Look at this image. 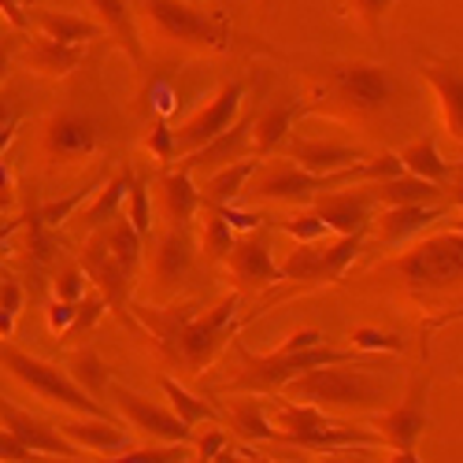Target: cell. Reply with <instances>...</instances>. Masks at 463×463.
Listing matches in <instances>:
<instances>
[{"mask_svg":"<svg viewBox=\"0 0 463 463\" xmlns=\"http://www.w3.org/2000/svg\"><path fill=\"white\" fill-rule=\"evenodd\" d=\"M256 167H260V156H245V160H234V164L212 171V175L204 178V185H201V204H204V208L234 204L241 193H245L249 178L256 175Z\"/></svg>","mask_w":463,"mask_h":463,"instance_id":"cell-29","label":"cell"},{"mask_svg":"<svg viewBox=\"0 0 463 463\" xmlns=\"http://www.w3.org/2000/svg\"><path fill=\"white\" fill-rule=\"evenodd\" d=\"M8 123H12V97L0 93V127H8Z\"/></svg>","mask_w":463,"mask_h":463,"instance_id":"cell-59","label":"cell"},{"mask_svg":"<svg viewBox=\"0 0 463 463\" xmlns=\"http://www.w3.org/2000/svg\"><path fill=\"white\" fill-rule=\"evenodd\" d=\"M123 215L137 226V234L148 241V234H152V208H148V182H145V178H134V182H130L127 212H123Z\"/></svg>","mask_w":463,"mask_h":463,"instance_id":"cell-40","label":"cell"},{"mask_svg":"<svg viewBox=\"0 0 463 463\" xmlns=\"http://www.w3.org/2000/svg\"><path fill=\"white\" fill-rule=\"evenodd\" d=\"M0 279H5V275H0Z\"/></svg>","mask_w":463,"mask_h":463,"instance_id":"cell-63","label":"cell"},{"mask_svg":"<svg viewBox=\"0 0 463 463\" xmlns=\"http://www.w3.org/2000/svg\"><path fill=\"white\" fill-rule=\"evenodd\" d=\"M193 441H197V459H212L215 463V456L226 449V434L222 430H208V434H201V438H193Z\"/></svg>","mask_w":463,"mask_h":463,"instance_id":"cell-51","label":"cell"},{"mask_svg":"<svg viewBox=\"0 0 463 463\" xmlns=\"http://www.w3.org/2000/svg\"><path fill=\"white\" fill-rule=\"evenodd\" d=\"M0 307L5 312H12V316H19L23 312V286L15 282V279H0Z\"/></svg>","mask_w":463,"mask_h":463,"instance_id":"cell-52","label":"cell"},{"mask_svg":"<svg viewBox=\"0 0 463 463\" xmlns=\"http://www.w3.org/2000/svg\"><path fill=\"white\" fill-rule=\"evenodd\" d=\"M60 434L82 452H97V456H115L123 452L130 441L119 430V419H97V415H82V419H67L60 422Z\"/></svg>","mask_w":463,"mask_h":463,"instance_id":"cell-23","label":"cell"},{"mask_svg":"<svg viewBox=\"0 0 463 463\" xmlns=\"http://www.w3.org/2000/svg\"><path fill=\"white\" fill-rule=\"evenodd\" d=\"M452 230H459V234H463V219H459V222H456V226H452Z\"/></svg>","mask_w":463,"mask_h":463,"instance_id":"cell-61","label":"cell"},{"mask_svg":"<svg viewBox=\"0 0 463 463\" xmlns=\"http://www.w3.org/2000/svg\"><path fill=\"white\" fill-rule=\"evenodd\" d=\"M219 212H222V219H226L230 226H234V234H238V238H241V234H252V230L263 226V219L252 215V212H238V208H230V204H222Z\"/></svg>","mask_w":463,"mask_h":463,"instance_id":"cell-49","label":"cell"},{"mask_svg":"<svg viewBox=\"0 0 463 463\" xmlns=\"http://www.w3.org/2000/svg\"><path fill=\"white\" fill-rule=\"evenodd\" d=\"M222 263H226L230 279L238 282V289H267V286L282 282V271H279V263L271 256V245H267L263 238L241 234Z\"/></svg>","mask_w":463,"mask_h":463,"instance_id":"cell-16","label":"cell"},{"mask_svg":"<svg viewBox=\"0 0 463 463\" xmlns=\"http://www.w3.org/2000/svg\"><path fill=\"white\" fill-rule=\"evenodd\" d=\"M371 193H367V182L360 189H326L316 197V215L334 230V234H356V230H371Z\"/></svg>","mask_w":463,"mask_h":463,"instance_id":"cell-17","label":"cell"},{"mask_svg":"<svg viewBox=\"0 0 463 463\" xmlns=\"http://www.w3.org/2000/svg\"><path fill=\"white\" fill-rule=\"evenodd\" d=\"M263 5H271V0H263Z\"/></svg>","mask_w":463,"mask_h":463,"instance_id":"cell-62","label":"cell"},{"mask_svg":"<svg viewBox=\"0 0 463 463\" xmlns=\"http://www.w3.org/2000/svg\"><path fill=\"white\" fill-rule=\"evenodd\" d=\"M90 279H86V271H82V263H67L63 271L52 279V293H56V300H71V304H79L82 297H86V286Z\"/></svg>","mask_w":463,"mask_h":463,"instance_id":"cell-43","label":"cell"},{"mask_svg":"<svg viewBox=\"0 0 463 463\" xmlns=\"http://www.w3.org/2000/svg\"><path fill=\"white\" fill-rule=\"evenodd\" d=\"M130 182H134V171L123 167L119 175H111L108 182H100V193L90 201V208L79 215V226H82V234H93V230L108 226L115 215L123 212L127 204V193H130Z\"/></svg>","mask_w":463,"mask_h":463,"instance_id":"cell-30","label":"cell"},{"mask_svg":"<svg viewBox=\"0 0 463 463\" xmlns=\"http://www.w3.org/2000/svg\"><path fill=\"white\" fill-rule=\"evenodd\" d=\"M12 230H15V222H12V219H5V208H0V252H8V238H12Z\"/></svg>","mask_w":463,"mask_h":463,"instance_id":"cell-57","label":"cell"},{"mask_svg":"<svg viewBox=\"0 0 463 463\" xmlns=\"http://www.w3.org/2000/svg\"><path fill=\"white\" fill-rule=\"evenodd\" d=\"M364 167H367V182H385V178H397L404 171L397 152H382V156H371V160H364Z\"/></svg>","mask_w":463,"mask_h":463,"instance_id":"cell-47","label":"cell"},{"mask_svg":"<svg viewBox=\"0 0 463 463\" xmlns=\"http://www.w3.org/2000/svg\"><path fill=\"white\" fill-rule=\"evenodd\" d=\"M193 275V234L189 226H167L156 238L148 260V297L152 300H167L178 297V289Z\"/></svg>","mask_w":463,"mask_h":463,"instance_id":"cell-11","label":"cell"},{"mask_svg":"<svg viewBox=\"0 0 463 463\" xmlns=\"http://www.w3.org/2000/svg\"><path fill=\"white\" fill-rule=\"evenodd\" d=\"M74 307H79V304H71V300H52V304H49V330H52L56 337L67 334V326H71V319H74Z\"/></svg>","mask_w":463,"mask_h":463,"instance_id":"cell-50","label":"cell"},{"mask_svg":"<svg viewBox=\"0 0 463 463\" xmlns=\"http://www.w3.org/2000/svg\"><path fill=\"white\" fill-rule=\"evenodd\" d=\"M145 148H148V156H156V160L167 167V164L175 160V130H171V127L160 119L156 127L148 130V141H145Z\"/></svg>","mask_w":463,"mask_h":463,"instance_id":"cell-46","label":"cell"},{"mask_svg":"<svg viewBox=\"0 0 463 463\" xmlns=\"http://www.w3.org/2000/svg\"><path fill=\"white\" fill-rule=\"evenodd\" d=\"M42 152L52 164H82L97 152V127L79 111H56L42 130Z\"/></svg>","mask_w":463,"mask_h":463,"instance_id":"cell-15","label":"cell"},{"mask_svg":"<svg viewBox=\"0 0 463 463\" xmlns=\"http://www.w3.org/2000/svg\"><path fill=\"white\" fill-rule=\"evenodd\" d=\"M367 238V230L356 234H337V238H323V241H297V249H289V256L279 263L282 279L289 282H337L345 271L353 267L360 245Z\"/></svg>","mask_w":463,"mask_h":463,"instance_id":"cell-9","label":"cell"},{"mask_svg":"<svg viewBox=\"0 0 463 463\" xmlns=\"http://www.w3.org/2000/svg\"><path fill=\"white\" fill-rule=\"evenodd\" d=\"M111 397H115V408L123 411V419L148 441H185V445L193 441V427H185L175 411L145 401L141 393L127 390V385H111Z\"/></svg>","mask_w":463,"mask_h":463,"instance_id":"cell-14","label":"cell"},{"mask_svg":"<svg viewBox=\"0 0 463 463\" xmlns=\"http://www.w3.org/2000/svg\"><path fill=\"white\" fill-rule=\"evenodd\" d=\"M111 459H119V463H182V459H189V452H185V441H156V445H145V449L127 445Z\"/></svg>","mask_w":463,"mask_h":463,"instance_id":"cell-37","label":"cell"},{"mask_svg":"<svg viewBox=\"0 0 463 463\" xmlns=\"http://www.w3.org/2000/svg\"><path fill=\"white\" fill-rule=\"evenodd\" d=\"M241 104H245V86L241 82H226L197 115H189V119L175 130V156H189V152H197L201 145H208L222 130H230L234 119H238Z\"/></svg>","mask_w":463,"mask_h":463,"instance_id":"cell-12","label":"cell"},{"mask_svg":"<svg viewBox=\"0 0 463 463\" xmlns=\"http://www.w3.org/2000/svg\"><path fill=\"white\" fill-rule=\"evenodd\" d=\"M37 5V0H23V8H33Z\"/></svg>","mask_w":463,"mask_h":463,"instance_id":"cell-60","label":"cell"},{"mask_svg":"<svg viewBox=\"0 0 463 463\" xmlns=\"http://www.w3.org/2000/svg\"><path fill=\"white\" fill-rule=\"evenodd\" d=\"M100 238L108 241V249L115 252V260H119L130 275H137V263H141V252H145V238L137 234V226L119 212L108 226H100Z\"/></svg>","mask_w":463,"mask_h":463,"instance_id":"cell-32","label":"cell"},{"mask_svg":"<svg viewBox=\"0 0 463 463\" xmlns=\"http://www.w3.org/2000/svg\"><path fill=\"white\" fill-rule=\"evenodd\" d=\"M238 356H241V371L230 378L226 390L234 393H282V385L304 371H312L319 364H356L360 349H330V345H312V349H275L271 356H256L249 353L245 345H238Z\"/></svg>","mask_w":463,"mask_h":463,"instance_id":"cell-3","label":"cell"},{"mask_svg":"<svg viewBox=\"0 0 463 463\" xmlns=\"http://www.w3.org/2000/svg\"><path fill=\"white\" fill-rule=\"evenodd\" d=\"M12 56H15V37H5V42H0V82L8 79V71H12Z\"/></svg>","mask_w":463,"mask_h":463,"instance_id":"cell-55","label":"cell"},{"mask_svg":"<svg viewBox=\"0 0 463 463\" xmlns=\"http://www.w3.org/2000/svg\"><path fill=\"white\" fill-rule=\"evenodd\" d=\"M204 222H201V252L212 260V263H222L226 260V252L234 249V241H238V234H234V226H230L226 219H222V212L219 208H204L201 204V212H197Z\"/></svg>","mask_w":463,"mask_h":463,"instance_id":"cell-35","label":"cell"},{"mask_svg":"<svg viewBox=\"0 0 463 463\" xmlns=\"http://www.w3.org/2000/svg\"><path fill=\"white\" fill-rule=\"evenodd\" d=\"M141 12L152 33L171 45L197 52H222L230 45V19L197 12L189 0H141Z\"/></svg>","mask_w":463,"mask_h":463,"instance_id":"cell-5","label":"cell"},{"mask_svg":"<svg viewBox=\"0 0 463 463\" xmlns=\"http://www.w3.org/2000/svg\"><path fill=\"white\" fill-rule=\"evenodd\" d=\"M445 204H385L382 215L371 219V226H374L382 245H401V241L415 238L419 230L434 226L445 215Z\"/></svg>","mask_w":463,"mask_h":463,"instance_id":"cell-20","label":"cell"},{"mask_svg":"<svg viewBox=\"0 0 463 463\" xmlns=\"http://www.w3.org/2000/svg\"><path fill=\"white\" fill-rule=\"evenodd\" d=\"M353 349H360V353H401L404 341H401L397 334H385V330L356 326V330H353Z\"/></svg>","mask_w":463,"mask_h":463,"instance_id":"cell-44","label":"cell"},{"mask_svg":"<svg viewBox=\"0 0 463 463\" xmlns=\"http://www.w3.org/2000/svg\"><path fill=\"white\" fill-rule=\"evenodd\" d=\"M12 334H15V316L0 307V337H12Z\"/></svg>","mask_w":463,"mask_h":463,"instance_id":"cell-58","label":"cell"},{"mask_svg":"<svg viewBox=\"0 0 463 463\" xmlns=\"http://www.w3.org/2000/svg\"><path fill=\"white\" fill-rule=\"evenodd\" d=\"M385 393H390V385L378 374L353 364H319L282 385V397L316 404L323 411H371L385 404Z\"/></svg>","mask_w":463,"mask_h":463,"instance_id":"cell-2","label":"cell"},{"mask_svg":"<svg viewBox=\"0 0 463 463\" xmlns=\"http://www.w3.org/2000/svg\"><path fill=\"white\" fill-rule=\"evenodd\" d=\"M422 79H427V86L438 97V108H441V119H445L449 137L463 145V74L452 63L427 60V63H422Z\"/></svg>","mask_w":463,"mask_h":463,"instance_id":"cell-22","label":"cell"},{"mask_svg":"<svg viewBox=\"0 0 463 463\" xmlns=\"http://www.w3.org/2000/svg\"><path fill=\"white\" fill-rule=\"evenodd\" d=\"M137 319L156 337L160 353L178 364L185 374H201L226 345V337L238 330V293H226L219 304L201 307L193 300H175L160 307H134Z\"/></svg>","mask_w":463,"mask_h":463,"instance_id":"cell-1","label":"cell"},{"mask_svg":"<svg viewBox=\"0 0 463 463\" xmlns=\"http://www.w3.org/2000/svg\"><path fill=\"white\" fill-rule=\"evenodd\" d=\"M15 204V182H12V171L5 164V156H0V208H12Z\"/></svg>","mask_w":463,"mask_h":463,"instance_id":"cell-54","label":"cell"},{"mask_svg":"<svg viewBox=\"0 0 463 463\" xmlns=\"http://www.w3.org/2000/svg\"><path fill=\"white\" fill-rule=\"evenodd\" d=\"M104 307H108V300H104L100 289H97V293H86V297L79 300V307H74V319H71V326H67V334H63L60 341H79L86 330H93V326L100 323V316H104Z\"/></svg>","mask_w":463,"mask_h":463,"instance_id":"cell-38","label":"cell"},{"mask_svg":"<svg viewBox=\"0 0 463 463\" xmlns=\"http://www.w3.org/2000/svg\"><path fill=\"white\" fill-rule=\"evenodd\" d=\"M0 15L12 30H30V19L23 12V0H0Z\"/></svg>","mask_w":463,"mask_h":463,"instance_id":"cell-53","label":"cell"},{"mask_svg":"<svg viewBox=\"0 0 463 463\" xmlns=\"http://www.w3.org/2000/svg\"><path fill=\"white\" fill-rule=\"evenodd\" d=\"M93 189H100V182H93V185H86V189H79V193H71V197H63V201L45 204L42 212H37V219L45 222V230H60L74 212H79V204H82V201H90V197H93Z\"/></svg>","mask_w":463,"mask_h":463,"instance_id":"cell-41","label":"cell"},{"mask_svg":"<svg viewBox=\"0 0 463 463\" xmlns=\"http://www.w3.org/2000/svg\"><path fill=\"white\" fill-rule=\"evenodd\" d=\"M393 271L415 289H441L463 282V234L459 230H441L404 249L393 263Z\"/></svg>","mask_w":463,"mask_h":463,"instance_id":"cell-7","label":"cell"},{"mask_svg":"<svg viewBox=\"0 0 463 463\" xmlns=\"http://www.w3.org/2000/svg\"><path fill=\"white\" fill-rule=\"evenodd\" d=\"M401 164L408 175H419V178H427V182H438L445 185L452 178V167L441 160V152H438V141L434 137H422V141H411L404 152H397Z\"/></svg>","mask_w":463,"mask_h":463,"instance_id":"cell-33","label":"cell"},{"mask_svg":"<svg viewBox=\"0 0 463 463\" xmlns=\"http://www.w3.org/2000/svg\"><path fill=\"white\" fill-rule=\"evenodd\" d=\"M33 26H37V33L56 37V42H67V45H90L93 37H100V23H90L71 12H37Z\"/></svg>","mask_w":463,"mask_h":463,"instance_id":"cell-31","label":"cell"},{"mask_svg":"<svg viewBox=\"0 0 463 463\" xmlns=\"http://www.w3.org/2000/svg\"><path fill=\"white\" fill-rule=\"evenodd\" d=\"M449 182H452V193H449V204H456V208L463 212V164H459V167L452 171V178H449Z\"/></svg>","mask_w":463,"mask_h":463,"instance_id":"cell-56","label":"cell"},{"mask_svg":"<svg viewBox=\"0 0 463 463\" xmlns=\"http://www.w3.org/2000/svg\"><path fill=\"white\" fill-rule=\"evenodd\" d=\"M0 427H8L37 456H67V459L82 456V449H74L60 430L49 427V422H42L37 415H30V411H23V408H15L8 401H0Z\"/></svg>","mask_w":463,"mask_h":463,"instance_id":"cell-18","label":"cell"},{"mask_svg":"<svg viewBox=\"0 0 463 463\" xmlns=\"http://www.w3.org/2000/svg\"><path fill=\"white\" fill-rule=\"evenodd\" d=\"M0 367H5L12 378H19L33 397H42V401L52 404V408H63V411H74V415L115 419V415H111L93 393H86L67 371H60L56 364H45V360H37V356L15 349L8 337H0Z\"/></svg>","mask_w":463,"mask_h":463,"instance_id":"cell-4","label":"cell"},{"mask_svg":"<svg viewBox=\"0 0 463 463\" xmlns=\"http://www.w3.org/2000/svg\"><path fill=\"white\" fill-rule=\"evenodd\" d=\"M82 56H86V45H67V42H56V37L37 33L30 49L23 52V63L33 74H42V79H67L82 63Z\"/></svg>","mask_w":463,"mask_h":463,"instance_id":"cell-25","label":"cell"},{"mask_svg":"<svg viewBox=\"0 0 463 463\" xmlns=\"http://www.w3.org/2000/svg\"><path fill=\"white\" fill-rule=\"evenodd\" d=\"M79 263H82L86 279L104 293V300H108L111 312L123 316L127 307H130V286H134L137 275H130L127 267L115 260V252H111L108 241L100 238V230L86 234V245H82V252H79Z\"/></svg>","mask_w":463,"mask_h":463,"instance_id":"cell-13","label":"cell"},{"mask_svg":"<svg viewBox=\"0 0 463 463\" xmlns=\"http://www.w3.org/2000/svg\"><path fill=\"white\" fill-rule=\"evenodd\" d=\"M279 230H286L289 238L297 241H323V238H334V230L316 215V212H307V215H293V219H279L275 222Z\"/></svg>","mask_w":463,"mask_h":463,"instance_id":"cell-42","label":"cell"},{"mask_svg":"<svg viewBox=\"0 0 463 463\" xmlns=\"http://www.w3.org/2000/svg\"><path fill=\"white\" fill-rule=\"evenodd\" d=\"M345 8H349L371 37H382V23H385V12L393 8V0H345Z\"/></svg>","mask_w":463,"mask_h":463,"instance_id":"cell-45","label":"cell"},{"mask_svg":"<svg viewBox=\"0 0 463 463\" xmlns=\"http://www.w3.org/2000/svg\"><path fill=\"white\" fill-rule=\"evenodd\" d=\"M393 97V79L390 71L378 63H334L326 67V79L319 90L323 104H307V111L319 108H337L345 115H371L382 111Z\"/></svg>","mask_w":463,"mask_h":463,"instance_id":"cell-6","label":"cell"},{"mask_svg":"<svg viewBox=\"0 0 463 463\" xmlns=\"http://www.w3.org/2000/svg\"><path fill=\"white\" fill-rule=\"evenodd\" d=\"M156 201H160V212H164L167 226H193V219H197V212H201V189L193 185L185 167L164 171L156 178Z\"/></svg>","mask_w":463,"mask_h":463,"instance_id":"cell-24","label":"cell"},{"mask_svg":"<svg viewBox=\"0 0 463 463\" xmlns=\"http://www.w3.org/2000/svg\"><path fill=\"white\" fill-rule=\"evenodd\" d=\"M245 156H252V119L222 130L219 137H212V141L201 145L197 152L182 156V167H185L189 175H193V171H208V175H212V171L234 164V160H245Z\"/></svg>","mask_w":463,"mask_h":463,"instance_id":"cell-19","label":"cell"},{"mask_svg":"<svg viewBox=\"0 0 463 463\" xmlns=\"http://www.w3.org/2000/svg\"><path fill=\"white\" fill-rule=\"evenodd\" d=\"M307 115V104H279V108H267L263 115L252 119V156H271V152L282 148V141L293 134V123Z\"/></svg>","mask_w":463,"mask_h":463,"instance_id":"cell-27","label":"cell"},{"mask_svg":"<svg viewBox=\"0 0 463 463\" xmlns=\"http://www.w3.org/2000/svg\"><path fill=\"white\" fill-rule=\"evenodd\" d=\"M74 382L82 385L86 393H104V385H108V371H104V364L97 360V353H79L71 360V371H67Z\"/></svg>","mask_w":463,"mask_h":463,"instance_id":"cell-39","label":"cell"},{"mask_svg":"<svg viewBox=\"0 0 463 463\" xmlns=\"http://www.w3.org/2000/svg\"><path fill=\"white\" fill-rule=\"evenodd\" d=\"M90 8L97 12L100 30L111 33V42L134 60V67H145V45H141V33L134 26V12L127 0H90Z\"/></svg>","mask_w":463,"mask_h":463,"instance_id":"cell-26","label":"cell"},{"mask_svg":"<svg viewBox=\"0 0 463 463\" xmlns=\"http://www.w3.org/2000/svg\"><path fill=\"white\" fill-rule=\"evenodd\" d=\"M226 415H230V427H234V434L241 438V441H252V445H260V441H275V422L267 419V411H263V404L260 401H238V404H226Z\"/></svg>","mask_w":463,"mask_h":463,"instance_id":"cell-34","label":"cell"},{"mask_svg":"<svg viewBox=\"0 0 463 463\" xmlns=\"http://www.w3.org/2000/svg\"><path fill=\"white\" fill-rule=\"evenodd\" d=\"M286 148V156L304 167V171H312V175H337V171H349L364 160V152L360 148H345V145H326V141H307V137H286L282 141Z\"/></svg>","mask_w":463,"mask_h":463,"instance_id":"cell-21","label":"cell"},{"mask_svg":"<svg viewBox=\"0 0 463 463\" xmlns=\"http://www.w3.org/2000/svg\"><path fill=\"white\" fill-rule=\"evenodd\" d=\"M364 160L356 167H349V171H337V175H312V171H304L297 164H275V167H267V171L256 167V182L249 178L245 193H249L252 201H316L319 193H326V189L367 182Z\"/></svg>","mask_w":463,"mask_h":463,"instance_id":"cell-8","label":"cell"},{"mask_svg":"<svg viewBox=\"0 0 463 463\" xmlns=\"http://www.w3.org/2000/svg\"><path fill=\"white\" fill-rule=\"evenodd\" d=\"M160 390L167 393L171 411L185 422V427H201V422H215L212 404H208V401H201V397H193V393L185 390V385H178L175 378H160Z\"/></svg>","mask_w":463,"mask_h":463,"instance_id":"cell-36","label":"cell"},{"mask_svg":"<svg viewBox=\"0 0 463 463\" xmlns=\"http://www.w3.org/2000/svg\"><path fill=\"white\" fill-rule=\"evenodd\" d=\"M367 193L378 208H385V204H441V185L419 178V175H408V171H401L397 178H385V182H367Z\"/></svg>","mask_w":463,"mask_h":463,"instance_id":"cell-28","label":"cell"},{"mask_svg":"<svg viewBox=\"0 0 463 463\" xmlns=\"http://www.w3.org/2000/svg\"><path fill=\"white\" fill-rule=\"evenodd\" d=\"M364 427H371L385 449H393V459H419V438L427 430V378H411L408 393L397 408H390L385 415L367 419Z\"/></svg>","mask_w":463,"mask_h":463,"instance_id":"cell-10","label":"cell"},{"mask_svg":"<svg viewBox=\"0 0 463 463\" xmlns=\"http://www.w3.org/2000/svg\"><path fill=\"white\" fill-rule=\"evenodd\" d=\"M0 459H8V463H26V459H37V452L26 449L8 427H0Z\"/></svg>","mask_w":463,"mask_h":463,"instance_id":"cell-48","label":"cell"}]
</instances>
